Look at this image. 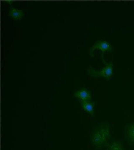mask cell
<instances>
[{
	"label": "cell",
	"mask_w": 134,
	"mask_h": 150,
	"mask_svg": "<svg viewBox=\"0 0 134 150\" xmlns=\"http://www.w3.org/2000/svg\"><path fill=\"white\" fill-rule=\"evenodd\" d=\"M110 136L109 125L108 123L101 124L92 132L91 141L95 147L100 149L107 144Z\"/></svg>",
	"instance_id": "1"
},
{
	"label": "cell",
	"mask_w": 134,
	"mask_h": 150,
	"mask_svg": "<svg viewBox=\"0 0 134 150\" xmlns=\"http://www.w3.org/2000/svg\"><path fill=\"white\" fill-rule=\"evenodd\" d=\"M87 71L88 74L93 77H104L109 79L113 74V64L112 63H108L106 64V67L99 71H96L92 67H89Z\"/></svg>",
	"instance_id": "2"
},
{
	"label": "cell",
	"mask_w": 134,
	"mask_h": 150,
	"mask_svg": "<svg viewBox=\"0 0 134 150\" xmlns=\"http://www.w3.org/2000/svg\"><path fill=\"white\" fill-rule=\"evenodd\" d=\"M99 48L104 52V51L112 52L113 47L112 46L105 41H99L95 43L89 50V54L92 56H94V51L96 49Z\"/></svg>",
	"instance_id": "3"
},
{
	"label": "cell",
	"mask_w": 134,
	"mask_h": 150,
	"mask_svg": "<svg viewBox=\"0 0 134 150\" xmlns=\"http://www.w3.org/2000/svg\"><path fill=\"white\" fill-rule=\"evenodd\" d=\"M125 137L128 144L134 146V122L126 127L125 129Z\"/></svg>",
	"instance_id": "4"
},
{
	"label": "cell",
	"mask_w": 134,
	"mask_h": 150,
	"mask_svg": "<svg viewBox=\"0 0 134 150\" xmlns=\"http://www.w3.org/2000/svg\"><path fill=\"white\" fill-rule=\"evenodd\" d=\"M74 96L79 98L81 101H90L92 99L91 93L85 88H83L76 91L74 94Z\"/></svg>",
	"instance_id": "5"
},
{
	"label": "cell",
	"mask_w": 134,
	"mask_h": 150,
	"mask_svg": "<svg viewBox=\"0 0 134 150\" xmlns=\"http://www.w3.org/2000/svg\"><path fill=\"white\" fill-rule=\"evenodd\" d=\"M80 103L81 107L84 110L89 113L92 115H94L95 102L90 101H80Z\"/></svg>",
	"instance_id": "6"
},
{
	"label": "cell",
	"mask_w": 134,
	"mask_h": 150,
	"mask_svg": "<svg viewBox=\"0 0 134 150\" xmlns=\"http://www.w3.org/2000/svg\"><path fill=\"white\" fill-rule=\"evenodd\" d=\"M8 14L10 16L12 17L13 20H16L21 19L22 16L24 15V13L22 10L11 8Z\"/></svg>",
	"instance_id": "7"
},
{
	"label": "cell",
	"mask_w": 134,
	"mask_h": 150,
	"mask_svg": "<svg viewBox=\"0 0 134 150\" xmlns=\"http://www.w3.org/2000/svg\"><path fill=\"white\" fill-rule=\"evenodd\" d=\"M106 150H124V149L121 142L115 141L110 144Z\"/></svg>",
	"instance_id": "8"
}]
</instances>
